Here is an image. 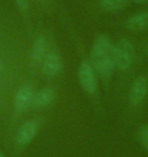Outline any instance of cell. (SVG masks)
<instances>
[{
  "label": "cell",
  "mask_w": 148,
  "mask_h": 157,
  "mask_svg": "<svg viewBox=\"0 0 148 157\" xmlns=\"http://www.w3.org/2000/svg\"><path fill=\"white\" fill-rule=\"evenodd\" d=\"M129 30L134 32H143L148 30V11H142L131 17L126 23Z\"/></svg>",
  "instance_id": "52a82bcc"
},
{
  "label": "cell",
  "mask_w": 148,
  "mask_h": 157,
  "mask_svg": "<svg viewBox=\"0 0 148 157\" xmlns=\"http://www.w3.org/2000/svg\"><path fill=\"white\" fill-rule=\"evenodd\" d=\"M134 58V47L128 39L119 40L115 45V63L116 67L121 71L130 68Z\"/></svg>",
  "instance_id": "7a4b0ae2"
},
{
  "label": "cell",
  "mask_w": 148,
  "mask_h": 157,
  "mask_svg": "<svg viewBox=\"0 0 148 157\" xmlns=\"http://www.w3.org/2000/svg\"><path fill=\"white\" fill-rule=\"evenodd\" d=\"M0 157H5V156H4V155H3V154H2V153H1V152H0Z\"/></svg>",
  "instance_id": "9a60e30c"
},
{
  "label": "cell",
  "mask_w": 148,
  "mask_h": 157,
  "mask_svg": "<svg viewBox=\"0 0 148 157\" xmlns=\"http://www.w3.org/2000/svg\"><path fill=\"white\" fill-rule=\"evenodd\" d=\"M15 3L23 12H27L29 10V0H15Z\"/></svg>",
  "instance_id": "4fadbf2b"
},
{
  "label": "cell",
  "mask_w": 148,
  "mask_h": 157,
  "mask_svg": "<svg viewBox=\"0 0 148 157\" xmlns=\"http://www.w3.org/2000/svg\"><path fill=\"white\" fill-rule=\"evenodd\" d=\"M49 44L44 37H40L34 43L31 49V57L34 61L43 62L49 55Z\"/></svg>",
  "instance_id": "ba28073f"
},
{
  "label": "cell",
  "mask_w": 148,
  "mask_h": 157,
  "mask_svg": "<svg viewBox=\"0 0 148 157\" xmlns=\"http://www.w3.org/2000/svg\"><path fill=\"white\" fill-rule=\"evenodd\" d=\"M34 93L33 88L29 85H23L20 88L14 97V106L18 110L23 111L30 107L33 103Z\"/></svg>",
  "instance_id": "5b68a950"
},
{
  "label": "cell",
  "mask_w": 148,
  "mask_h": 157,
  "mask_svg": "<svg viewBox=\"0 0 148 157\" xmlns=\"http://www.w3.org/2000/svg\"><path fill=\"white\" fill-rule=\"evenodd\" d=\"M55 99V91L51 88L41 90L40 92L34 94L31 105L34 107H45L52 103Z\"/></svg>",
  "instance_id": "30bf717a"
},
{
  "label": "cell",
  "mask_w": 148,
  "mask_h": 157,
  "mask_svg": "<svg viewBox=\"0 0 148 157\" xmlns=\"http://www.w3.org/2000/svg\"><path fill=\"white\" fill-rule=\"evenodd\" d=\"M62 60L57 53H49L43 61V73L48 77L58 75L62 71Z\"/></svg>",
  "instance_id": "8992f818"
},
{
  "label": "cell",
  "mask_w": 148,
  "mask_h": 157,
  "mask_svg": "<svg viewBox=\"0 0 148 157\" xmlns=\"http://www.w3.org/2000/svg\"><path fill=\"white\" fill-rule=\"evenodd\" d=\"M78 78L82 89L88 94H93L96 91V77L93 68L87 62H83L78 68Z\"/></svg>",
  "instance_id": "3957f363"
},
{
  "label": "cell",
  "mask_w": 148,
  "mask_h": 157,
  "mask_svg": "<svg viewBox=\"0 0 148 157\" xmlns=\"http://www.w3.org/2000/svg\"><path fill=\"white\" fill-rule=\"evenodd\" d=\"M40 1H44V0H40Z\"/></svg>",
  "instance_id": "2e32d148"
},
{
  "label": "cell",
  "mask_w": 148,
  "mask_h": 157,
  "mask_svg": "<svg viewBox=\"0 0 148 157\" xmlns=\"http://www.w3.org/2000/svg\"><path fill=\"white\" fill-rule=\"evenodd\" d=\"M148 92L147 80L143 76L138 77L133 82L129 93V100L132 105H139L146 98Z\"/></svg>",
  "instance_id": "277c9868"
},
{
  "label": "cell",
  "mask_w": 148,
  "mask_h": 157,
  "mask_svg": "<svg viewBox=\"0 0 148 157\" xmlns=\"http://www.w3.org/2000/svg\"><path fill=\"white\" fill-rule=\"evenodd\" d=\"M99 4L106 11H118L127 6L128 0H99Z\"/></svg>",
  "instance_id": "8fae6325"
},
{
  "label": "cell",
  "mask_w": 148,
  "mask_h": 157,
  "mask_svg": "<svg viewBox=\"0 0 148 157\" xmlns=\"http://www.w3.org/2000/svg\"><path fill=\"white\" fill-rule=\"evenodd\" d=\"M38 131L37 124L34 121H27L24 124L21 125L20 132L17 135V142L20 145H27L29 144L34 137L36 136Z\"/></svg>",
  "instance_id": "9c48e42d"
},
{
  "label": "cell",
  "mask_w": 148,
  "mask_h": 157,
  "mask_svg": "<svg viewBox=\"0 0 148 157\" xmlns=\"http://www.w3.org/2000/svg\"><path fill=\"white\" fill-rule=\"evenodd\" d=\"M132 2H135V3H146L148 2V0H130Z\"/></svg>",
  "instance_id": "5bb4252c"
},
{
  "label": "cell",
  "mask_w": 148,
  "mask_h": 157,
  "mask_svg": "<svg viewBox=\"0 0 148 157\" xmlns=\"http://www.w3.org/2000/svg\"><path fill=\"white\" fill-rule=\"evenodd\" d=\"M147 52H148V47H147Z\"/></svg>",
  "instance_id": "e0dca14e"
},
{
  "label": "cell",
  "mask_w": 148,
  "mask_h": 157,
  "mask_svg": "<svg viewBox=\"0 0 148 157\" xmlns=\"http://www.w3.org/2000/svg\"><path fill=\"white\" fill-rule=\"evenodd\" d=\"M92 65L100 77L109 78L116 67L115 45L105 34L99 35L94 40L90 52Z\"/></svg>",
  "instance_id": "6da1fadb"
},
{
  "label": "cell",
  "mask_w": 148,
  "mask_h": 157,
  "mask_svg": "<svg viewBox=\"0 0 148 157\" xmlns=\"http://www.w3.org/2000/svg\"><path fill=\"white\" fill-rule=\"evenodd\" d=\"M138 138L143 147L148 151V124L140 128L139 133H138Z\"/></svg>",
  "instance_id": "7c38bea8"
}]
</instances>
